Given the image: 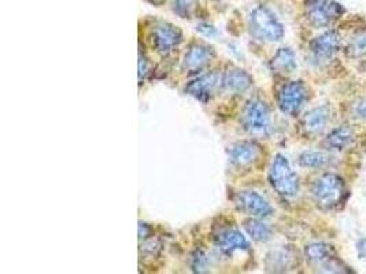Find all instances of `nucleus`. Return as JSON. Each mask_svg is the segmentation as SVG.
I'll return each instance as SVG.
<instances>
[{
    "instance_id": "nucleus-1",
    "label": "nucleus",
    "mask_w": 366,
    "mask_h": 274,
    "mask_svg": "<svg viewBox=\"0 0 366 274\" xmlns=\"http://www.w3.org/2000/svg\"><path fill=\"white\" fill-rule=\"evenodd\" d=\"M317 206L324 211H330L343 204L347 196L344 180L333 173L322 174L313 188Z\"/></svg>"
},
{
    "instance_id": "nucleus-2",
    "label": "nucleus",
    "mask_w": 366,
    "mask_h": 274,
    "mask_svg": "<svg viewBox=\"0 0 366 274\" xmlns=\"http://www.w3.org/2000/svg\"><path fill=\"white\" fill-rule=\"evenodd\" d=\"M248 28L251 36L261 42L274 43L284 38V27L266 6L255 8L248 17Z\"/></svg>"
},
{
    "instance_id": "nucleus-3",
    "label": "nucleus",
    "mask_w": 366,
    "mask_h": 274,
    "mask_svg": "<svg viewBox=\"0 0 366 274\" xmlns=\"http://www.w3.org/2000/svg\"><path fill=\"white\" fill-rule=\"evenodd\" d=\"M241 125L252 136L267 137L272 132L269 106L258 98L250 99L241 110Z\"/></svg>"
},
{
    "instance_id": "nucleus-4",
    "label": "nucleus",
    "mask_w": 366,
    "mask_h": 274,
    "mask_svg": "<svg viewBox=\"0 0 366 274\" xmlns=\"http://www.w3.org/2000/svg\"><path fill=\"white\" fill-rule=\"evenodd\" d=\"M269 181L274 191L284 197H292L299 191V177L292 170L288 159L281 154L276 155L272 163Z\"/></svg>"
},
{
    "instance_id": "nucleus-5",
    "label": "nucleus",
    "mask_w": 366,
    "mask_h": 274,
    "mask_svg": "<svg viewBox=\"0 0 366 274\" xmlns=\"http://www.w3.org/2000/svg\"><path fill=\"white\" fill-rule=\"evenodd\" d=\"M277 105L280 110L291 117L300 113L309 99V90L303 81H288L277 91Z\"/></svg>"
},
{
    "instance_id": "nucleus-6",
    "label": "nucleus",
    "mask_w": 366,
    "mask_h": 274,
    "mask_svg": "<svg viewBox=\"0 0 366 274\" xmlns=\"http://www.w3.org/2000/svg\"><path fill=\"white\" fill-rule=\"evenodd\" d=\"M344 13V9L333 0H307L306 16L311 25L324 28Z\"/></svg>"
},
{
    "instance_id": "nucleus-7",
    "label": "nucleus",
    "mask_w": 366,
    "mask_h": 274,
    "mask_svg": "<svg viewBox=\"0 0 366 274\" xmlns=\"http://www.w3.org/2000/svg\"><path fill=\"white\" fill-rule=\"evenodd\" d=\"M233 202L239 211L254 218H266L273 213V208L269 202L254 191L237 192L233 197Z\"/></svg>"
},
{
    "instance_id": "nucleus-8",
    "label": "nucleus",
    "mask_w": 366,
    "mask_h": 274,
    "mask_svg": "<svg viewBox=\"0 0 366 274\" xmlns=\"http://www.w3.org/2000/svg\"><path fill=\"white\" fill-rule=\"evenodd\" d=\"M154 49L161 54H169L183 42L181 31L170 23H158L151 31Z\"/></svg>"
},
{
    "instance_id": "nucleus-9",
    "label": "nucleus",
    "mask_w": 366,
    "mask_h": 274,
    "mask_svg": "<svg viewBox=\"0 0 366 274\" xmlns=\"http://www.w3.org/2000/svg\"><path fill=\"white\" fill-rule=\"evenodd\" d=\"M215 58V51L211 46L205 43H192L184 58H183V70L188 72L189 74L200 73L203 69L209 66V64Z\"/></svg>"
},
{
    "instance_id": "nucleus-10",
    "label": "nucleus",
    "mask_w": 366,
    "mask_h": 274,
    "mask_svg": "<svg viewBox=\"0 0 366 274\" xmlns=\"http://www.w3.org/2000/svg\"><path fill=\"white\" fill-rule=\"evenodd\" d=\"M221 76L218 72H209L199 76L185 87V92L202 103H207L214 96L215 90L220 87Z\"/></svg>"
},
{
    "instance_id": "nucleus-11",
    "label": "nucleus",
    "mask_w": 366,
    "mask_h": 274,
    "mask_svg": "<svg viewBox=\"0 0 366 274\" xmlns=\"http://www.w3.org/2000/svg\"><path fill=\"white\" fill-rule=\"evenodd\" d=\"M214 243L217 248L226 255L248 249V241L236 228H225L218 230L214 234Z\"/></svg>"
},
{
    "instance_id": "nucleus-12",
    "label": "nucleus",
    "mask_w": 366,
    "mask_h": 274,
    "mask_svg": "<svg viewBox=\"0 0 366 274\" xmlns=\"http://www.w3.org/2000/svg\"><path fill=\"white\" fill-rule=\"evenodd\" d=\"M261 156V147L254 141H240L229 148V162L237 169L255 163Z\"/></svg>"
},
{
    "instance_id": "nucleus-13",
    "label": "nucleus",
    "mask_w": 366,
    "mask_h": 274,
    "mask_svg": "<svg viewBox=\"0 0 366 274\" xmlns=\"http://www.w3.org/2000/svg\"><path fill=\"white\" fill-rule=\"evenodd\" d=\"M341 39L335 31H328L310 43V51L319 61L330 59L340 50Z\"/></svg>"
},
{
    "instance_id": "nucleus-14",
    "label": "nucleus",
    "mask_w": 366,
    "mask_h": 274,
    "mask_svg": "<svg viewBox=\"0 0 366 274\" xmlns=\"http://www.w3.org/2000/svg\"><path fill=\"white\" fill-rule=\"evenodd\" d=\"M221 88L231 94L246 92L252 85V77L243 69L229 68L221 76Z\"/></svg>"
},
{
    "instance_id": "nucleus-15",
    "label": "nucleus",
    "mask_w": 366,
    "mask_h": 274,
    "mask_svg": "<svg viewBox=\"0 0 366 274\" xmlns=\"http://www.w3.org/2000/svg\"><path fill=\"white\" fill-rule=\"evenodd\" d=\"M330 118V110L328 106H321L310 110L302 121V126L306 133L317 135L325 129Z\"/></svg>"
},
{
    "instance_id": "nucleus-16",
    "label": "nucleus",
    "mask_w": 366,
    "mask_h": 274,
    "mask_svg": "<svg viewBox=\"0 0 366 274\" xmlns=\"http://www.w3.org/2000/svg\"><path fill=\"white\" fill-rule=\"evenodd\" d=\"M270 69L278 74H291L296 69L295 54L291 49H280L270 61Z\"/></svg>"
},
{
    "instance_id": "nucleus-17",
    "label": "nucleus",
    "mask_w": 366,
    "mask_h": 274,
    "mask_svg": "<svg viewBox=\"0 0 366 274\" xmlns=\"http://www.w3.org/2000/svg\"><path fill=\"white\" fill-rule=\"evenodd\" d=\"M293 254L288 248H281L272 251L266 256V267L272 271H285L293 263Z\"/></svg>"
},
{
    "instance_id": "nucleus-18",
    "label": "nucleus",
    "mask_w": 366,
    "mask_h": 274,
    "mask_svg": "<svg viewBox=\"0 0 366 274\" xmlns=\"http://www.w3.org/2000/svg\"><path fill=\"white\" fill-rule=\"evenodd\" d=\"M354 137V132L348 125H341L333 129L325 139V144L330 150H343L345 148Z\"/></svg>"
},
{
    "instance_id": "nucleus-19",
    "label": "nucleus",
    "mask_w": 366,
    "mask_h": 274,
    "mask_svg": "<svg viewBox=\"0 0 366 274\" xmlns=\"http://www.w3.org/2000/svg\"><path fill=\"white\" fill-rule=\"evenodd\" d=\"M304 254H306V258L311 263H317L319 266L325 264L328 260L335 258L333 248L329 244H325V243L309 244L306 247V249H304Z\"/></svg>"
},
{
    "instance_id": "nucleus-20",
    "label": "nucleus",
    "mask_w": 366,
    "mask_h": 274,
    "mask_svg": "<svg viewBox=\"0 0 366 274\" xmlns=\"http://www.w3.org/2000/svg\"><path fill=\"white\" fill-rule=\"evenodd\" d=\"M244 229L255 241H267L272 237V229L259 221V218H250L244 221Z\"/></svg>"
},
{
    "instance_id": "nucleus-21",
    "label": "nucleus",
    "mask_w": 366,
    "mask_h": 274,
    "mask_svg": "<svg viewBox=\"0 0 366 274\" xmlns=\"http://www.w3.org/2000/svg\"><path fill=\"white\" fill-rule=\"evenodd\" d=\"M299 165L309 169H319L329 163V156L321 151H304L299 155Z\"/></svg>"
},
{
    "instance_id": "nucleus-22",
    "label": "nucleus",
    "mask_w": 366,
    "mask_h": 274,
    "mask_svg": "<svg viewBox=\"0 0 366 274\" xmlns=\"http://www.w3.org/2000/svg\"><path fill=\"white\" fill-rule=\"evenodd\" d=\"M345 54L350 58H362L366 55V32H362L351 39L345 47Z\"/></svg>"
},
{
    "instance_id": "nucleus-23",
    "label": "nucleus",
    "mask_w": 366,
    "mask_h": 274,
    "mask_svg": "<svg viewBox=\"0 0 366 274\" xmlns=\"http://www.w3.org/2000/svg\"><path fill=\"white\" fill-rule=\"evenodd\" d=\"M198 10V0H174L173 12L180 18H192L195 12Z\"/></svg>"
},
{
    "instance_id": "nucleus-24",
    "label": "nucleus",
    "mask_w": 366,
    "mask_h": 274,
    "mask_svg": "<svg viewBox=\"0 0 366 274\" xmlns=\"http://www.w3.org/2000/svg\"><path fill=\"white\" fill-rule=\"evenodd\" d=\"M210 264L209 256L203 251H196L192 256V269L195 271H206Z\"/></svg>"
},
{
    "instance_id": "nucleus-25",
    "label": "nucleus",
    "mask_w": 366,
    "mask_h": 274,
    "mask_svg": "<svg viewBox=\"0 0 366 274\" xmlns=\"http://www.w3.org/2000/svg\"><path fill=\"white\" fill-rule=\"evenodd\" d=\"M196 31H198L202 36L209 38V39L215 38V36L218 35V31H217L213 25H210V24H207V23H202V24H199V25L196 27Z\"/></svg>"
},
{
    "instance_id": "nucleus-26",
    "label": "nucleus",
    "mask_w": 366,
    "mask_h": 274,
    "mask_svg": "<svg viewBox=\"0 0 366 274\" xmlns=\"http://www.w3.org/2000/svg\"><path fill=\"white\" fill-rule=\"evenodd\" d=\"M147 73H148V59L140 53L139 54V79L142 80Z\"/></svg>"
},
{
    "instance_id": "nucleus-27",
    "label": "nucleus",
    "mask_w": 366,
    "mask_h": 274,
    "mask_svg": "<svg viewBox=\"0 0 366 274\" xmlns=\"http://www.w3.org/2000/svg\"><path fill=\"white\" fill-rule=\"evenodd\" d=\"M356 251L361 259H366V238H361L356 243Z\"/></svg>"
},
{
    "instance_id": "nucleus-28",
    "label": "nucleus",
    "mask_w": 366,
    "mask_h": 274,
    "mask_svg": "<svg viewBox=\"0 0 366 274\" xmlns=\"http://www.w3.org/2000/svg\"><path fill=\"white\" fill-rule=\"evenodd\" d=\"M356 114H358V117H361L362 120H366V102H362L361 105H358V107H356Z\"/></svg>"
},
{
    "instance_id": "nucleus-29",
    "label": "nucleus",
    "mask_w": 366,
    "mask_h": 274,
    "mask_svg": "<svg viewBox=\"0 0 366 274\" xmlns=\"http://www.w3.org/2000/svg\"><path fill=\"white\" fill-rule=\"evenodd\" d=\"M147 2L154 5V6H161V5H164L166 2V0H147Z\"/></svg>"
}]
</instances>
